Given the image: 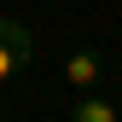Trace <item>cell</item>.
Wrapping results in <instances>:
<instances>
[{
	"mask_svg": "<svg viewBox=\"0 0 122 122\" xmlns=\"http://www.w3.org/2000/svg\"><path fill=\"white\" fill-rule=\"evenodd\" d=\"M29 58H35V35H29L18 18H0V81H12Z\"/></svg>",
	"mask_w": 122,
	"mask_h": 122,
	"instance_id": "cell-1",
	"label": "cell"
},
{
	"mask_svg": "<svg viewBox=\"0 0 122 122\" xmlns=\"http://www.w3.org/2000/svg\"><path fill=\"white\" fill-rule=\"evenodd\" d=\"M99 76H105L99 52H70V58H64V81H70V87H93Z\"/></svg>",
	"mask_w": 122,
	"mask_h": 122,
	"instance_id": "cell-2",
	"label": "cell"
},
{
	"mask_svg": "<svg viewBox=\"0 0 122 122\" xmlns=\"http://www.w3.org/2000/svg\"><path fill=\"white\" fill-rule=\"evenodd\" d=\"M70 122H116V105H111V99H81V105L70 111Z\"/></svg>",
	"mask_w": 122,
	"mask_h": 122,
	"instance_id": "cell-3",
	"label": "cell"
}]
</instances>
